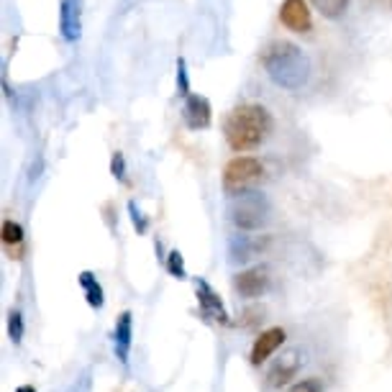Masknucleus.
<instances>
[{
    "label": "nucleus",
    "mask_w": 392,
    "mask_h": 392,
    "mask_svg": "<svg viewBox=\"0 0 392 392\" xmlns=\"http://www.w3.org/2000/svg\"><path fill=\"white\" fill-rule=\"evenodd\" d=\"M131 347H134V313L123 310L118 320H116V329H113V351H116V356H118V362L123 367L128 364Z\"/></svg>",
    "instance_id": "f8f14e48"
},
{
    "label": "nucleus",
    "mask_w": 392,
    "mask_h": 392,
    "mask_svg": "<svg viewBox=\"0 0 392 392\" xmlns=\"http://www.w3.org/2000/svg\"><path fill=\"white\" fill-rule=\"evenodd\" d=\"M302 367V356L300 351H287L285 356H280V362L269 369V374H267V382H269V387H274V390H282L285 384L290 382V380H295L298 377V372H300Z\"/></svg>",
    "instance_id": "ddd939ff"
},
{
    "label": "nucleus",
    "mask_w": 392,
    "mask_h": 392,
    "mask_svg": "<svg viewBox=\"0 0 392 392\" xmlns=\"http://www.w3.org/2000/svg\"><path fill=\"white\" fill-rule=\"evenodd\" d=\"M0 238H3V244L8 249L21 247V244H23V226L16 223V220L6 218L3 220V228H0Z\"/></svg>",
    "instance_id": "f3484780"
},
{
    "label": "nucleus",
    "mask_w": 392,
    "mask_h": 392,
    "mask_svg": "<svg viewBox=\"0 0 392 392\" xmlns=\"http://www.w3.org/2000/svg\"><path fill=\"white\" fill-rule=\"evenodd\" d=\"M26 333V323H23V313L21 310H8V338L13 344H21Z\"/></svg>",
    "instance_id": "a211bd4d"
},
{
    "label": "nucleus",
    "mask_w": 392,
    "mask_h": 392,
    "mask_svg": "<svg viewBox=\"0 0 392 392\" xmlns=\"http://www.w3.org/2000/svg\"><path fill=\"white\" fill-rule=\"evenodd\" d=\"M183 123L187 131H205L213 123V105L205 95H187L183 103Z\"/></svg>",
    "instance_id": "1a4fd4ad"
},
{
    "label": "nucleus",
    "mask_w": 392,
    "mask_h": 392,
    "mask_svg": "<svg viewBox=\"0 0 392 392\" xmlns=\"http://www.w3.org/2000/svg\"><path fill=\"white\" fill-rule=\"evenodd\" d=\"M16 392H37V387L34 384H21V387H16Z\"/></svg>",
    "instance_id": "5701e85b"
},
{
    "label": "nucleus",
    "mask_w": 392,
    "mask_h": 392,
    "mask_svg": "<svg viewBox=\"0 0 392 392\" xmlns=\"http://www.w3.org/2000/svg\"><path fill=\"white\" fill-rule=\"evenodd\" d=\"M77 282H80V287H83L85 300H87V305H90L92 310H101L103 305H105V290H103L101 280H98V277H95L90 269L80 272Z\"/></svg>",
    "instance_id": "4468645a"
},
{
    "label": "nucleus",
    "mask_w": 392,
    "mask_h": 392,
    "mask_svg": "<svg viewBox=\"0 0 392 392\" xmlns=\"http://www.w3.org/2000/svg\"><path fill=\"white\" fill-rule=\"evenodd\" d=\"M265 174V165L262 159L254 154H236L231 156L223 167V187L226 192H238V190H247V187H254V183L262 180Z\"/></svg>",
    "instance_id": "20e7f679"
},
{
    "label": "nucleus",
    "mask_w": 392,
    "mask_h": 392,
    "mask_svg": "<svg viewBox=\"0 0 392 392\" xmlns=\"http://www.w3.org/2000/svg\"><path fill=\"white\" fill-rule=\"evenodd\" d=\"M269 247V236H254L249 231H241L228 241V259L234 265H249L251 259L262 256Z\"/></svg>",
    "instance_id": "423d86ee"
},
{
    "label": "nucleus",
    "mask_w": 392,
    "mask_h": 392,
    "mask_svg": "<svg viewBox=\"0 0 392 392\" xmlns=\"http://www.w3.org/2000/svg\"><path fill=\"white\" fill-rule=\"evenodd\" d=\"M285 338H287V333H285V329H280V326H272V329L262 331V333L254 338V347H251L249 362L254 367H262L277 349H282Z\"/></svg>",
    "instance_id": "9b49d317"
},
{
    "label": "nucleus",
    "mask_w": 392,
    "mask_h": 392,
    "mask_svg": "<svg viewBox=\"0 0 392 392\" xmlns=\"http://www.w3.org/2000/svg\"><path fill=\"white\" fill-rule=\"evenodd\" d=\"M165 267L167 272L172 274L174 280H187V269H185V256L180 254V249H172L165 256Z\"/></svg>",
    "instance_id": "6ab92c4d"
},
{
    "label": "nucleus",
    "mask_w": 392,
    "mask_h": 392,
    "mask_svg": "<svg viewBox=\"0 0 392 392\" xmlns=\"http://www.w3.org/2000/svg\"><path fill=\"white\" fill-rule=\"evenodd\" d=\"M59 37L74 44L83 37V0H59Z\"/></svg>",
    "instance_id": "9d476101"
},
{
    "label": "nucleus",
    "mask_w": 392,
    "mask_h": 392,
    "mask_svg": "<svg viewBox=\"0 0 392 392\" xmlns=\"http://www.w3.org/2000/svg\"><path fill=\"white\" fill-rule=\"evenodd\" d=\"M195 298H198L200 313L205 318H210L213 323H220V326H231V316H228L226 305H223L220 295L213 290V285L208 280H203V277L195 280Z\"/></svg>",
    "instance_id": "0eeeda50"
},
{
    "label": "nucleus",
    "mask_w": 392,
    "mask_h": 392,
    "mask_svg": "<svg viewBox=\"0 0 392 392\" xmlns=\"http://www.w3.org/2000/svg\"><path fill=\"white\" fill-rule=\"evenodd\" d=\"M269 282H272L269 269L256 265V267H249V269H241V272L234 277V290H236L241 298H247V300H256V298H262V295L269 290Z\"/></svg>",
    "instance_id": "6e6552de"
},
{
    "label": "nucleus",
    "mask_w": 392,
    "mask_h": 392,
    "mask_svg": "<svg viewBox=\"0 0 392 392\" xmlns=\"http://www.w3.org/2000/svg\"><path fill=\"white\" fill-rule=\"evenodd\" d=\"M110 174L118 180V183H128V165L123 152H113L110 156Z\"/></svg>",
    "instance_id": "412c9836"
},
{
    "label": "nucleus",
    "mask_w": 392,
    "mask_h": 392,
    "mask_svg": "<svg viewBox=\"0 0 392 392\" xmlns=\"http://www.w3.org/2000/svg\"><path fill=\"white\" fill-rule=\"evenodd\" d=\"M228 216H231V223L238 231L254 234V231H262L269 223V218H272V203H269V198H267L265 192L247 187V190L231 192Z\"/></svg>",
    "instance_id": "7ed1b4c3"
},
{
    "label": "nucleus",
    "mask_w": 392,
    "mask_h": 392,
    "mask_svg": "<svg viewBox=\"0 0 392 392\" xmlns=\"http://www.w3.org/2000/svg\"><path fill=\"white\" fill-rule=\"evenodd\" d=\"M174 85H177V95H180L183 101L187 95H192L190 72H187V59H185V56H177V64H174Z\"/></svg>",
    "instance_id": "dca6fc26"
},
{
    "label": "nucleus",
    "mask_w": 392,
    "mask_h": 392,
    "mask_svg": "<svg viewBox=\"0 0 392 392\" xmlns=\"http://www.w3.org/2000/svg\"><path fill=\"white\" fill-rule=\"evenodd\" d=\"M310 6H313V10H318L323 19L336 21L347 13L349 0H310Z\"/></svg>",
    "instance_id": "2eb2a0df"
},
{
    "label": "nucleus",
    "mask_w": 392,
    "mask_h": 392,
    "mask_svg": "<svg viewBox=\"0 0 392 392\" xmlns=\"http://www.w3.org/2000/svg\"><path fill=\"white\" fill-rule=\"evenodd\" d=\"M290 392H323V384L316 377H308V380H300L290 387Z\"/></svg>",
    "instance_id": "4be33fe9"
},
{
    "label": "nucleus",
    "mask_w": 392,
    "mask_h": 392,
    "mask_svg": "<svg viewBox=\"0 0 392 392\" xmlns=\"http://www.w3.org/2000/svg\"><path fill=\"white\" fill-rule=\"evenodd\" d=\"M128 216H131V223L138 231V236L149 234V218H146V213L141 210V205L136 200H128Z\"/></svg>",
    "instance_id": "aec40b11"
},
{
    "label": "nucleus",
    "mask_w": 392,
    "mask_h": 392,
    "mask_svg": "<svg viewBox=\"0 0 392 392\" xmlns=\"http://www.w3.org/2000/svg\"><path fill=\"white\" fill-rule=\"evenodd\" d=\"M259 62H262L267 77L287 92H300L310 83V74H313L310 56L295 41H287V39L269 41L262 49Z\"/></svg>",
    "instance_id": "f03ea898"
},
{
    "label": "nucleus",
    "mask_w": 392,
    "mask_h": 392,
    "mask_svg": "<svg viewBox=\"0 0 392 392\" xmlns=\"http://www.w3.org/2000/svg\"><path fill=\"white\" fill-rule=\"evenodd\" d=\"M274 131L272 110L262 103H241L228 110L223 121V138L231 152L249 154L265 144Z\"/></svg>",
    "instance_id": "f257e3e1"
},
{
    "label": "nucleus",
    "mask_w": 392,
    "mask_h": 392,
    "mask_svg": "<svg viewBox=\"0 0 392 392\" xmlns=\"http://www.w3.org/2000/svg\"><path fill=\"white\" fill-rule=\"evenodd\" d=\"M280 23L292 34H310L313 31V6L310 0H282L280 3Z\"/></svg>",
    "instance_id": "39448f33"
}]
</instances>
